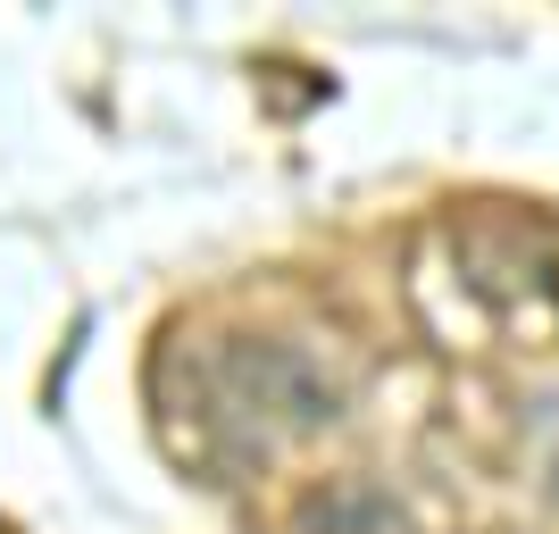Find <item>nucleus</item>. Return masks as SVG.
Wrapping results in <instances>:
<instances>
[{"mask_svg": "<svg viewBox=\"0 0 559 534\" xmlns=\"http://www.w3.org/2000/svg\"><path fill=\"white\" fill-rule=\"evenodd\" d=\"M226 376L251 410H276L293 426H334L343 418V393L309 368V351L293 343H226Z\"/></svg>", "mask_w": 559, "mask_h": 534, "instance_id": "1", "label": "nucleus"}, {"mask_svg": "<svg viewBox=\"0 0 559 534\" xmlns=\"http://www.w3.org/2000/svg\"><path fill=\"white\" fill-rule=\"evenodd\" d=\"M309 526L318 534H401V510L368 485H343V493H318V501H309Z\"/></svg>", "mask_w": 559, "mask_h": 534, "instance_id": "2", "label": "nucleus"}, {"mask_svg": "<svg viewBox=\"0 0 559 534\" xmlns=\"http://www.w3.org/2000/svg\"><path fill=\"white\" fill-rule=\"evenodd\" d=\"M551 501H559V460H551Z\"/></svg>", "mask_w": 559, "mask_h": 534, "instance_id": "3", "label": "nucleus"}]
</instances>
